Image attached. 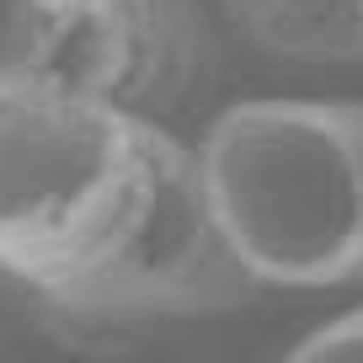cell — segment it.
Masks as SVG:
<instances>
[{"mask_svg": "<svg viewBox=\"0 0 363 363\" xmlns=\"http://www.w3.org/2000/svg\"><path fill=\"white\" fill-rule=\"evenodd\" d=\"M0 278L96 320L208 315L257 294L198 150L118 102H0Z\"/></svg>", "mask_w": 363, "mask_h": 363, "instance_id": "1", "label": "cell"}, {"mask_svg": "<svg viewBox=\"0 0 363 363\" xmlns=\"http://www.w3.org/2000/svg\"><path fill=\"white\" fill-rule=\"evenodd\" d=\"M193 150L251 289H363V102L246 96Z\"/></svg>", "mask_w": 363, "mask_h": 363, "instance_id": "2", "label": "cell"}, {"mask_svg": "<svg viewBox=\"0 0 363 363\" xmlns=\"http://www.w3.org/2000/svg\"><path fill=\"white\" fill-rule=\"evenodd\" d=\"M171 54V0H0V102L145 113Z\"/></svg>", "mask_w": 363, "mask_h": 363, "instance_id": "3", "label": "cell"}, {"mask_svg": "<svg viewBox=\"0 0 363 363\" xmlns=\"http://www.w3.org/2000/svg\"><path fill=\"white\" fill-rule=\"evenodd\" d=\"M246 43L294 65H363V0H219Z\"/></svg>", "mask_w": 363, "mask_h": 363, "instance_id": "4", "label": "cell"}, {"mask_svg": "<svg viewBox=\"0 0 363 363\" xmlns=\"http://www.w3.org/2000/svg\"><path fill=\"white\" fill-rule=\"evenodd\" d=\"M284 363H363V305L320 320L310 337H299L289 347Z\"/></svg>", "mask_w": 363, "mask_h": 363, "instance_id": "5", "label": "cell"}]
</instances>
